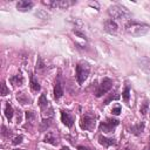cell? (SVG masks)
Wrapping results in <instances>:
<instances>
[{
    "instance_id": "ac0fdd59",
    "label": "cell",
    "mask_w": 150,
    "mask_h": 150,
    "mask_svg": "<svg viewBox=\"0 0 150 150\" xmlns=\"http://www.w3.org/2000/svg\"><path fill=\"white\" fill-rule=\"evenodd\" d=\"M16 100H18L21 104L30 103V98L27 96V94H26V93H18V95H16Z\"/></svg>"
},
{
    "instance_id": "44dd1931",
    "label": "cell",
    "mask_w": 150,
    "mask_h": 150,
    "mask_svg": "<svg viewBox=\"0 0 150 150\" xmlns=\"http://www.w3.org/2000/svg\"><path fill=\"white\" fill-rule=\"evenodd\" d=\"M26 118H27V122L33 123L34 120H35V114H34V111H32V110H27V111H26Z\"/></svg>"
},
{
    "instance_id": "ba28073f",
    "label": "cell",
    "mask_w": 150,
    "mask_h": 150,
    "mask_svg": "<svg viewBox=\"0 0 150 150\" xmlns=\"http://www.w3.org/2000/svg\"><path fill=\"white\" fill-rule=\"evenodd\" d=\"M104 30L109 34H116L118 30V26L112 19H108L104 21Z\"/></svg>"
},
{
    "instance_id": "5b68a950",
    "label": "cell",
    "mask_w": 150,
    "mask_h": 150,
    "mask_svg": "<svg viewBox=\"0 0 150 150\" xmlns=\"http://www.w3.org/2000/svg\"><path fill=\"white\" fill-rule=\"evenodd\" d=\"M42 4L49 8H61L66 9L73 5L76 4V1H70V0H42Z\"/></svg>"
},
{
    "instance_id": "7a4b0ae2",
    "label": "cell",
    "mask_w": 150,
    "mask_h": 150,
    "mask_svg": "<svg viewBox=\"0 0 150 150\" xmlns=\"http://www.w3.org/2000/svg\"><path fill=\"white\" fill-rule=\"evenodd\" d=\"M109 15L112 19H117V20H122V19H129L130 18V12L128 11L127 7L122 6V5H112L109 7L108 9Z\"/></svg>"
},
{
    "instance_id": "e0dca14e",
    "label": "cell",
    "mask_w": 150,
    "mask_h": 150,
    "mask_svg": "<svg viewBox=\"0 0 150 150\" xmlns=\"http://www.w3.org/2000/svg\"><path fill=\"white\" fill-rule=\"evenodd\" d=\"M143 130H144V123H143V122L137 123V124H135V125H132V127L130 128V132H132V134H135V135L142 134Z\"/></svg>"
},
{
    "instance_id": "d4e9b609",
    "label": "cell",
    "mask_w": 150,
    "mask_h": 150,
    "mask_svg": "<svg viewBox=\"0 0 150 150\" xmlns=\"http://www.w3.org/2000/svg\"><path fill=\"white\" fill-rule=\"evenodd\" d=\"M142 61L146 63V64L142 63V68H143L144 70H146L148 73H150V60H142Z\"/></svg>"
},
{
    "instance_id": "277c9868",
    "label": "cell",
    "mask_w": 150,
    "mask_h": 150,
    "mask_svg": "<svg viewBox=\"0 0 150 150\" xmlns=\"http://www.w3.org/2000/svg\"><path fill=\"white\" fill-rule=\"evenodd\" d=\"M95 121H96V116L93 112H86L80 121V127L82 130H94L95 128Z\"/></svg>"
},
{
    "instance_id": "484cf974",
    "label": "cell",
    "mask_w": 150,
    "mask_h": 150,
    "mask_svg": "<svg viewBox=\"0 0 150 150\" xmlns=\"http://www.w3.org/2000/svg\"><path fill=\"white\" fill-rule=\"evenodd\" d=\"M22 139H23V137L20 135V136H16L14 139H13V144L14 145H18V144H20L21 142H22Z\"/></svg>"
},
{
    "instance_id": "836d02e7",
    "label": "cell",
    "mask_w": 150,
    "mask_h": 150,
    "mask_svg": "<svg viewBox=\"0 0 150 150\" xmlns=\"http://www.w3.org/2000/svg\"><path fill=\"white\" fill-rule=\"evenodd\" d=\"M124 150H130V149H128V148H127V149H124Z\"/></svg>"
},
{
    "instance_id": "4dcf8cb0",
    "label": "cell",
    "mask_w": 150,
    "mask_h": 150,
    "mask_svg": "<svg viewBox=\"0 0 150 150\" xmlns=\"http://www.w3.org/2000/svg\"><path fill=\"white\" fill-rule=\"evenodd\" d=\"M41 68H43V63L41 59H39V63H36V69H41Z\"/></svg>"
},
{
    "instance_id": "4fadbf2b",
    "label": "cell",
    "mask_w": 150,
    "mask_h": 150,
    "mask_svg": "<svg viewBox=\"0 0 150 150\" xmlns=\"http://www.w3.org/2000/svg\"><path fill=\"white\" fill-rule=\"evenodd\" d=\"M62 95H63V88H62L60 80H57L55 82V86H54V98L59 100L60 97H62Z\"/></svg>"
},
{
    "instance_id": "d6a6232c",
    "label": "cell",
    "mask_w": 150,
    "mask_h": 150,
    "mask_svg": "<svg viewBox=\"0 0 150 150\" xmlns=\"http://www.w3.org/2000/svg\"><path fill=\"white\" fill-rule=\"evenodd\" d=\"M14 150H25V149H14Z\"/></svg>"
},
{
    "instance_id": "f1b7e54d",
    "label": "cell",
    "mask_w": 150,
    "mask_h": 150,
    "mask_svg": "<svg viewBox=\"0 0 150 150\" xmlns=\"http://www.w3.org/2000/svg\"><path fill=\"white\" fill-rule=\"evenodd\" d=\"M74 33H75V35H77V36H80V38H82V39H87V38H86V35H84L83 33L79 32V30H74Z\"/></svg>"
},
{
    "instance_id": "30bf717a",
    "label": "cell",
    "mask_w": 150,
    "mask_h": 150,
    "mask_svg": "<svg viewBox=\"0 0 150 150\" xmlns=\"http://www.w3.org/2000/svg\"><path fill=\"white\" fill-rule=\"evenodd\" d=\"M33 2L32 1H28V0H20L18 4H16V9L20 11V12H28L32 9L33 7Z\"/></svg>"
},
{
    "instance_id": "83f0119b",
    "label": "cell",
    "mask_w": 150,
    "mask_h": 150,
    "mask_svg": "<svg viewBox=\"0 0 150 150\" xmlns=\"http://www.w3.org/2000/svg\"><path fill=\"white\" fill-rule=\"evenodd\" d=\"M11 130H7V128L5 127V125H2V135L5 136V137H8V136H11Z\"/></svg>"
},
{
    "instance_id": "8992f818",
    "label": "cell",
    "mask_w": 150,
    "mask_h": 150,
    "mask_svg": "<svg viewBox=\"0 0 150 150\" xmlns=\"http://www.w3.org/2000/svg\"><path fill=\"white\" fill-rule=\"evenodd\" d=\"M111 88H112V80L109 79V77H104L101 81V83L98 84V87H97V89L95 91V96L96 97H101L104 94H107Z\"/></svg>"
},
{
    "instance_id": "2e32d148",
    "label": "cell",
    "mask_w": 150,
    "mask_h": 150,
    "mask_svg": "<svg viewBox=\"0 0 150 150\" xmlns=\"http://www.w3.org/2000/svg\"><path fill=\"white\" fill-rule=\"evenodd\" d=\"M13 115H14L13 107H12V104H11L9 102H7L6 105H5V116H6V118H7L8 121H11V120L13 118Z\"/></svg>"
},
{
    "instance_id": "d6986e66",
    "label": "cell",
    "mask_w": 150,
    "mask_h": 150,
    "mask_svg": "<svg viewBox=\"0 0 150 150\" xmlns=\"http://www.w3.org/2000/svg\"><path fill=\"white\" fill-rule=\"evenodd\" d=\"M43 141H45L46 143L52 144V145H57V139L54 137V135H53L52 132H47V135L45 136Z\"/></svg>"
},
{
    "instance_id": "f546056e",
    "label": "cell",
    "mask_w": 150,
    "mask_h": 150,
    "mask_svg": "<svg viewBox=\"0 0 150 150\" xmlns=\"http://www.w3.org/2000/svg\"><path fill=\"white\" fill-rule=\"evenodd\" d=\"M77 150H95V149H90V148L84 146V145H79L77 146Z\"/></svg>"
},
{
    "instance_id": "3957f363",
    "label": "cell",
    "mask_w": 150,
    "mask_h": 150,
    "mask_svg": "<svg viewBox=\"0 0 150 150\" xmlns=\"http://www.w3.org/2000/svg\"><path fill=\"white\" fill-rule=\"evenodd\" d=\"M89 71H90V64L88 62L81 61L76 64V80L80 86L83 84V82L87 80Z\"/></svg>"
},
{
    "instance_id": "603a6c76",
    "label": "cell",
    "mask_w": 150,
    "mask_h": 150,
    "mask_svg": "<svg viewBox=\"0 0 150 150\" xmlns=\"http://www.w3.org/2000/svg\"><path fill=\"white\" fill-rule=\"evenodd\" d=\"M148 108H149V103H148V101H144L143 104H142V107H141V109H139V111L142 112V115H145L148 112Z\"/></svg>"
},
{
    "instance_id": "cb8c5ba5",
    "label": "cell",
    "mask_w": 150,
    "mask_h": 150,
    "mask_svg": "<svg viewBox=\"0 0 150 150\" xmlns=\"http://www.w3.org/2000/svg\"><path fill=\"white\" fill-rule=\"evenodd\" d=\"M118 98H120V95H118V94H115V95H110V96H109V97H108V98L104 101V103H103V104H108L110 101H112V100H118Z\"/></svg>"
},
{
    "instance_id": "52a82bcc",
    "label": "cell",
    "mask_w": 150,
    "mask_h": 150,
    "mask_svg": "<svg viewBox=\"0 0 150 150\" xmlns=\"http://www.w3.org/2000/svg\"><path fill=\"white\" fill-rule=\"evenodd\" d=\"M118 123H120V121L116 120V118H108L107 121L100 123L98 129H100V131H103V132H107V134L112 132L114 129L118 125Z\"/></svg>"
},
{
    "instance_id": "1f68e13d",
    "label": "cell",
    "mask_w": 150,
    "mask_h": 150,
    "mask_svg": "<svg viewBox=\"0 0 150 150\" xmlns=\"http://www.w3.org/2000/svg\"><path fill=\"white\" fill-rule=\"evenodd\" d=\"M61 150H69V148H68V146H62Z\"/></svg>"
},
{
    "instance_id": "7402d4cb",
    "label": "cell",
    "mask_w": 150,
    "mask_h": 150,
    "mask_svg": "<svg viewBox=\"0 0 150 150\" xmlns=\"http://www.w3.org/2000/svg\"><path fill=\"white\" fill-rule=\"evenodd\" d=\"M1 96H6V95H8L9 94V89L6 87V84H5V82L2 81L1 82Z\"/></svg>"
},
{
    "instance_id": "7c38bea8",
    "label": "cell",
    "mask_w": 150,
    "mask_h": 150,
    "mask_svg": "<svg viewBox=\"0 0 150 150\" xmlns=\"http://www.w3.org/2000/svg\"><path fill=\"white\" fill-rule=\"evenodd\" d=\"M39 107L41 108V110H42L43 114L46 112L47 109H50L49 102H48V100H47V97H46L45 94H41V96H40V98H39Z\"/></svg>"
},
{
    "instance_id": "9c48e42d",
    "label": "cell",
    "mask_w": 150,
    "mask_h": 150,
    "mask_svg": "<svg viewBox=\"0 0 150 150\" xmlns=\"http://www.w3.org/2000/svg\"><path fill=\"white\" fill-rule=\"evenodd\" d=\"M61 121L68 128H71L73 124H74V117L69 112H67L64 110H61Z\"/></svg>"
},
{
    "instance_id": "8fae6325",
    "label": "cell",
    "mask_w": 150,
    "mask_h": 150,
    "mask_svg": "<svg viewBox=\"0 0 150 150\" xmlns=\"http://www.w3.org/2000/svg\"><path fill=\"white\" fill-rule=\"evenodd\" d=\"M98 143H100L101 145L105 146V148L117 144V143H116V139H114V138H108V137H104V136H102V135L98 136Z\"/></svg>"
},
{
    "instance_id": "4316f807",
    "label": "cell",
    "mask_w": 150,
    "mask_h": 150,
    "mask_svg": "<svg viewBox=\"0 0 150 150\" xmlns=\"http://www.w3.org/2000/svg\"><path fill=\"white\" fill-rule=\"evenodd\" d=\"M111 112H112V115H120V114H121V107L117 105V107L112 108V109H111Z\"/></svg>"
},
{
    "instance_id": "6da1fadb",
    "label": "cell",
    "mask_w": 150,
    "mask_h": 150,
    "mask_svg": "<svg viewBox=\"0 0 150 150\" xmlns=\"http://www.w3.org/2000/svg\"><path fill=\"white\" fill-rule=\"evenodd\" d=\"M124 29L125 32L129 34V35H132V36H142V35H145L150 27L143 22H138V21H135V20H129L125 26H124Z\"/></svg>"
},
{
    "instance_id": "ffe728a7",
    "label": "cell",
    "mask_w": 150,
    "mask_h": 150,
    "mask_svg": "<svg viewBox=\"0 0 150 150\" xmlns=\"http://www.w3.org/2000/svg\"><path fill=\"white\" fill-rule=\"evenodd\" d=\"M122 97H123V100H124L125 102H129V97H130V89H129V87H128V86H125V87H124V90H123V93H122Z\"/></svg>"
},
{
    "instance_id": "5bb4252c",
    "label": "cell",
    "mask_w": 150,
    "mask_h": 150,
    "mask_svg": "<svg viewBox=\"0 0 150 150\" xmlns=\"http://www.w3.org/2000/svg\"><path fill=\"white\" fill-rule=\"evenodd\" d=\"M9 81H11V83H12L13 86H15V87H21V86L23 84V77H22L21 74H16V75L12 76V77L9 79Z\"/></svg>"
},
{
    "instance_id": "9a60e30c",
    "label": "cell",
    "mask_w": 150,
    "mask_h": 150,
    "mask_svg": "<svg viewBox=\"0 0 150 150\" xmlns=\"http://www.w3.org/2000/svg\"><path fill=\"white\" fill-rule=\"evenodd\" d=\"M29 86H30L32 91H34V93H38V91H40V89H41V86H40V83L38 82V80H36V77H35L34 75H30Z\"/></svg>"
}]
</instances>
